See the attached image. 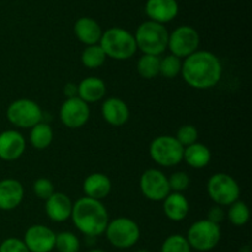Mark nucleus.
Returning <instances> with one entry per match:
<instances>
[{
    "mask_svg": "<svg viewBox=\"0 0 252 252\" xmlns=\"http://www.w3.org/2000/svg\"><path fill=\"white\" fill-rule=\"evenodd\" d=\"M184 160L192 169H204L211 162L212 153L207 145L197 142L185 148Z\"/></svg>",
    "mask_w": 252,
    "mask_h": 252,
    "instance_id": "nucleus-23",
    "label": "nucleus"
},
{
    "mask_svg": "<svg viewBox=\"0 0 252 252\" xmlns=\"http://www.w3.org/2000/svg\"><path fill=\"white\" fill-rule=\"evenodd\" d=\"M162 209L167 219L172 221H181L186 219L189 212V199L184 196V193L170 192L169 196L164 199Z\"/></svg>",
    "mask_w": 252,
    "mask_h": 252,
    "instance_id": "nucleus-22",
    "label": "nucleus"
},
{
    "mask_svg": "<svg viewBox=\"0 0 252 252\" xmlns=\"http://www.w3.org/2000/svg\"><path fill=\"white\" fill-rule=\"evenodd\" d=\"M74 33L76 38L85 46L98 44L103 31L98 22L91 17H80L74 24Z\"/></svg>",
    "mask_w": 252,
    "mask_h": 252,
    "instance_id": "nucleus-20",
    "label": "nucleus"
},
{
    "mask_svg": "<svg viewBox=\"0 0 252 252\" xmlns=\"http://www.w3.org/2000/svg\"><path fill=\"white\" fill-rule=\"evenodd\" d=\"M225 212H224L223 207L220 206H213L211 209L208 211V217H207V219L208 220H211L212 223L214 224H218V225H220L221 221L225 219Z\"/></svg>",
    "mask_w": 252,
    "mask_h": 252,
    "instance_id": "nucleus-35",
    "label": "nucleus"
},
{
    "mask_svg": "<svg viewBox=\"0 0 252 252\" xmlns=\"http://www.w3.org/2000/svg\"><path fill=\"white\" fill-rule=\"evenodd\" d=\"M46 213L48 218L54 223H63L71 217L73 202L70 197L63 192H54L46 201Z\"/></svg>",
    "mask_w": 252,
    "mask_h": 252,
    "instance_id": "nucleus-17",
    "label": "nucleus"
},
{
    "mask_svg": "<svg viewBox=\"0 0 252 252\" xmlns=\"http://www.w3.org/2000/svg\"><path fill=\"white\" fill-rule=\"evenodd\" d=\"M135 252H150L149 250H145V249H142V250H138V251H135Z\"/></svg>",
    "mask_w": 252,
    "mask_h": 252,
    "instance_id": "nucleus-38",
    "label": "nucleus"
},
{
    "mask_svg": "<svg viewBox=\"0 0 252 252\" xmlns=\"http://www.w3.org/2000/svg\"><path fill=\"white\" fill-rule=\"evenodd\" d=\"M32 189H33V193L36 194V197H38L39 199H43V201H47L56 192L53 182L51 180L46 179V177L37 179L33 182Z\"/></svg>",
    "mask_w": 252,
    "mask_h": 252,
    "instance_id": "nucleus-33",
    "label": "nucleus"
},
{
    "mask_svg": "<svg viewBox=\"0 0 252 252\" xmlns=\"http://www.w3.org/2000/svg\"><path fill=\"white\" fill-rule=\"evenodd\" d=\"M108 243L116 249H130L139 241L140 228L133 219L120 217L108 221L105 230Z\"/></svg>",
    "mask_w": 252,
    "mask_h": 252,
    "instance_id": "nucleus-5",
    "label": "nucleus"
},
{
    "mask_svg": "<svg viewBox=\"0 0 252 252\" xmlns=\"http://www.w3.org/2000/svg\"><path fill=\"white\" fill-rule=\"evenodd\" d=\"M43 112L38 103L30 98H17L6 108V118L12 126L21 129H31L42 122Z\"/></svg>",
    "mask_w": 252,
    "mask_h": 252,
    "instance_id": "nucleus-9",
    "label": "nucleus"
},
{
    "mask_svg": "<svg viewBox=\"0 0 252 252\" xmlns=\"http://www.w3.org/2000/svg\"><path fill=\"white\" fill-rule=\"evenodd\" d=\"M54 249L58 252H79L80 240L71 231H61L56 234Z\"/></svg>",
    "mask_w": 252,
    "mask_h": 252,
    "instance_id": "nucleus-28",
    "label": "nucleus"
},
{
    "mask_svg": "<svg viewBox=\"0 0 252 252\" xmlns=\"http://www.w3.org/2000/svg\"><path fill=\"white\" fill-rule=\"evenodd\" d=\"M226 217L233 225L244 226L250 220V209L245 202L236 201L229 206Z\"/></svg>",
    "mask_w": 252,
    "mask_h": 252,
    "instance_id": "nucleus-27",
    "label": "nucleus"
},
{
    "mask_svg": "<svg viewBox=\"0 0 252 252\" xmlns=\"http://www.w3.org/2000/svg\"><path fill=\"white\" fill-rule=\"evenodd\" d=\"M167 180H169V186L171 192H176V193H182L191 185V179L184 171L174 172L171 176L167 177Z\"/></svg>",
    "mask_w": 252,
    "mask_h": 252,
    "instance_id": "nucleus-32",
    "label": "nucleus"
},
{
    "mask_svg": "<svg viewBox=\"0 0 252 252\" xmlns=\"http://www.w3.org/2000/svg\"><path fill=\"white\" fill-rule=\"evenodd\" d=\"M98 44L106 57L115 61H127L138 51L134 34L122 27H110L106 30Z\"/></svg>",
    "mask_w": 252,
    "mask_h": 252,
    "instance_id": "nucleus-3",
    "label": "nucleus"
},
{
    "mask_svg": "<svg viewBox=\"0 0 252 252\" xmlns=\"http://www.w3.org/2000/svg\"><path fill=\"white\" fill-rule=\"evenodd\" d=\"M22 240L30 252H51L54 250L56 233L48 226L36 224L25 231Z\"/></svg>",
    "mask_w": 252,
    "mask_h": 252,
    "instance_id": "nucleus-13",
    "label": "nucleus"
},
{
    "mask_svg": "<svg viewBox=\"0 0 252 252\" xmlns=\"http://www.w3.org/2000/svg\"><path fill=\"white\" fill-rule=\"evenodd\" d=\"M145 14L150 21L165 25L177 16L179 4L176 0H147Z\"/></svg>",
    "mask_w": 252,
    "mask_h": 252,
    "instance_id": "nucleus-15",
    "label": "nucleus"
},
{
    "mask_svg": "<svg viewBox=\"0 0 252 252\" xmlns=\"http://www.w3.org/2000/svg\"><path fill=\"white\" fill-rule=\"evenodd\" d=\"M182 69V59L169 54V56L160 58V69L159 75L164 76L166 79L176 78L179 74H181Z\"/></svg>",
    "mask_w": 252,
    "mask_h": 252,
    "instance_id": "nucleus-29",
    "label": "nucleus"
},
{
    "mask_svg": "<svg viewBox=\"0 0 252 252\" xmlns=\"http://www.w3.org/2000/svg\"><path fill=\"white\" fill-rule=\"evenodd\" d=\"M59 118L65 127L70 129H78L84 127L90 118V107L81 98H66L59 110Z\"/></svg>",
    "mask_w": 252,
    "mask_h": 252,
    "instance_id": "nucleus-12",
    "label": "nucleus"
},
{
    "mask_svg": "<svg viewBox=\"0 0 252 252\" xmlns=\"http://www.w3.org/2000/svg\"><path fill=\"white\" fill-rule=\"evenodd\" d=\"M177 142L182 145L184 148L189 147V145L194 144L198 140V130L194 126L192 125H185L179 128L176 133Z\"/></svg>",
    "mask_w": 252,
    "mask_h": 252,
    "instance_id": "nucleus-31",
    "label": "nucleus"
},
{
    "mask_svg": "<svg viewBox=\"0 0 252 252\" xmlns=\"http://www.w3.org/2000/svg\"><path fill=\"white\" fill-rule=\"evenodd\" d=\"M199 43H201V37L198 31L189 25H182L169 33L167 49L171 52L172 56L185 59L198 51Z\"/></svg>",
    "mask_w": 252,
    "mask_h": 252,
    "instance_id": "nucleus-10",
    "label": "nucleus"
},
{
    "mask_svg": "<svg viewBox=\"0 0 252 252\" xmlns=\"http://www.w3.org/2000/svg\"><path fill=\"white\" fill-rule=\"evenodd\" d=\"M54 138L53 129L48 123L39 122L30 130V143L37 150L47 149Z\"/></svg>",
    "mask_w": 252,
    "mask_h": 252,
    "instance_id": "nucleus-24",
    "label": "nucleus"
},
{
    "mask_svg": "<svg viewBox=\"0 0 252 252\" xmlns=\"http://www.w3.org/2000/svg\"><path fill=\"white\" fill-rule=\"evenodd\" d=\"M160 252H192L186 236L181 234H172L162 243Z\"/></svg>",
    "mask_w": 252,
    "mask_h": 252,
    "instance_id": "nucleus-30",
    "label": "nucleus"
},
{
    "mask_svg": "<svg viewBox=\"0 0 252 252\" xmlns=\"http://www.w3.org/2000/svg\"><path fill=\"white\" fill-rule=\"evenodd\" d=\"M134 39L137 48L143 54L160 57L167 49L169 31L165 25L148 20L138 26Z\"/></svg>",
    "mask_w": 252,
    "mask_h": 252,
    "instance_id": "nucleus-4",
    "label": "nucleus"
},
{
    "mask_svg": "<svg viewBox=\"0 0 252 252\" xmlns=\"http://www.w3.org/2000/svg\"><path fill=\"white\" fill-rule=\"evenodd\" d=\"M207 193L217 206H230L239 201L240 186L230 175L225 172H217L209 177L207 182Z\"/></svg>",
    "mask_w": 252,
    "mask_h": 252,
    "instance_id": "nucleus-6",
    "label": "nucleus"
},
{
    "mask_svg": "<svg viewBox=\"0 0 252 252\" xmlns=\"http://www.w3.org/2000/svg\"><path fill=\"white\" fill-rule=\"evenodd\" d=\"M111 189H112V182L110 177L102 172H94L84 180L83 191L85 197L89 198L102 201L111 193Z\"/></svg>",
    "mask_w": 252,
    "mask_h": 252,
    "instance_id": "nucleus-19",
    "label": "nucleus"
},
{
    "mask_svg": "<svg viewBox=\"0 0 252 252\" xmlns=\"http://www.w3.org/2000/svg\"><path fill=\"white\" fill-rule=\"evenodd\" d=\"M186 239L192 250L211 251L218 245L221 239L220 225L212 223L208 219L197 220L187 230Z\"/></svg>",
    "mask_w": 252,
    "mask_h": 252,
    "instance_id": "nucleus-7",
    "label": "nucleus"
},
{
    "mask_svg": "<svg viewBox=\"0 0 252 252\" xmlns=\"http://www.w3.org/2000/svg\"><path fill=\"white\" fill-rule=\"evenodd\" d=\"M160 69V57L149 56V54H143L137 63V70L142 78L154 79L159 75Z\"/></svg>",
    "mask_w": 252,
    "mask_h": 252,
    "instance_id": "nucleus-26",
    "label": "nucleus"
},
{
    "mask_svg": "<svg viewBox=\"0 0 252 252\" xmlns=\"http://www.w3.org/2000/svg\"><path fill=\"white\" fill-rule=\"evenodd\" d=\"M106 95V84L97 76H89L78 84V97L84 102L94 103L102 100Z\"/></svg>",
    "mask_w": 252,
    "mask_h": 252,
    "instance_id": "nucleus-21",
    "label": "nucleus"
},
{
    "mask_svg": "<svg viewBox=\"0 0 252 252\" xmlns=\"http://www.w3.org/2000/svg\"><path fill=\"white\" fill-rule=\"evenodd\" d=\"M25 189L20 181L15 179H4L0 181V209L12 211L21 204Z\"/></svg>",
    "mask_w": 252,
    "mask_h": 252,
    "instance_id": "nucleus-18",
    "label": "nucleus"
},
{
    "mask_svg": "<svg viewBox=\"0 0 252 252\" xmlns=\"http://www.w3.org/2000/svg\"><path fill=\"white\" fill-rule=\"evenodd\" d=\"M71 220L75 228L89 238L105 234L108 224V212L101 201L83 197L73 203Z\"/></svg>",
    "mask_w": 252,
    "mask_h": 252,
    "instance_id": "nucleus-2",
    "label": "nucleus"
},
{
    "mask_svg": "<svg viewBox=\"0 0 252 252\" xmlns=\"http://www.w3.org/2000/svg\"><path fill=\"white\" fill-rule=\"evenodd\" d=\"M184 149L172 135H159L150 143L149 155L160 166L172 167L184 160Z\"/></svg>",
    "mask_w": 252,
    "mask_h": 252,
    "instance_id": "nucleus-8",
    "label": "nucleus"
},
{
    "mask_svg": "<svg viewBox=\"0 0 252 252\" xmlns=\"http://www.w3.org/2000/svg\"><path fill=\"white\" fill-rule=\"evenodd\" d=\"M89 252H106V251L101 250V249H93V250H90Z\"/></svg>",
    "mask_w": 252,
    "mask_h": 252,
    "instance_id": "nucleus-37",
    "label": "nucleus"
},
{
    "mask_svg": "<svg viewBox=\"0 0 252 252\" xmlns=\"http://www.w3.org/2000/svg\"><path fill=\"white\" fill-rule=\"evenodd\" d=\"M64 94L68 98L76 97L78 96V85L74 83H68L64 86Z\"/></svg>",
    "mask_w": 252,
    "mask_h": 252,
    "instance_id": "nucleus-36",
    "label": "nucleus"
},
{
    "mask_svg": "<svg viewBox=\"0 0 252 252\" xmlns=\"http://www.w3.org/2000/svg\"><path fill=\"white\" fill-rule=\"evenodd\" d=\"M181 75L185 83L197 90H208L220 81L223 65L218 57L209 51H197L184 59Z\"/></svg>",
    "mask_w": 252,
    "mask_h": 252,
    "instance_id": "nucleus-1",
    "label": "nucleus"
},
{
    "mask_svg": "<svg viewBox=\"0 0 252 252\" xmlns=\"http://www.w3.org/2000/svg\"><path fill=\"white\" fill-rule=\"evenodd\" d=\"M139 189L143 196L153 202H161L171 192L167 176L158 169H148L139 179Z\"/></svg>",
    "mask_w": 252,
    "mask_h": 252,
    "instance_id": "nucleus-11",
    "label": "nucleus"
},
{
    "mask_svg": "<svg viewBox=\"0 0 252 252\" xmlns=\"http://www.w3.org/2000/svg\"><path fill=\"white\" fill-rule=\"evenodd\" d=\"M26 139L16 129H7L0 133V159L15 161L24 155Z\"/></svg>",
    "mask_w": 252,
    "mask_h": 252,
    "instance_id": "nucleus-14",
    "label": "nucleus"
},
{
    "mask_svg": "<svg viewBox=\"0 0 252 252\" xmlns=\"http://www.w3.org/2000/svg\"><path fill=\"white\" fill-rule=\"evenodd\" d=\"M0 252H30L24 240L17 238H7L0 244Z\"/></svg>",
    "mask_w": 252,
    "mask_h": 252,
    "instance_id": "nucleus-34",
    "label": "nucleus"
},
{
    "mask_svg": "<svg viewBox=\"0 0 252 252\" xmlns=\"http://www.w3.org/2000/svg\"><path fill=\"white\" fill-rule=\"evenodd\" d=\"M101 115L108 125L121 127L129 120L130 111L127 103L120 97H108L101 106Z\"/></svg>",
    "mask_w": 252,
    "mask_h": 252,
    "instance_id": "nucleus-16",
    "label": "nucleus"
},
{
    "mask_svg": "<svg viewBox=\"0 0 252 252\" xmlns=\"http://www.w3.org/2000/svg\"><path fill=\"white\" fill-rule=\"evenodd\" d=\"M106 54L100 47V44L94 46H86L85 49L81 52V63L84 66L89 69H98L105 64Z\"/></svg>",
    "mask_w": 252,
    "mask_h": 252,
    "instance_id": "nucleus-25",
    "label": "nucleus"
}]
</instances>
